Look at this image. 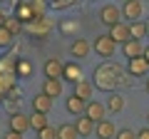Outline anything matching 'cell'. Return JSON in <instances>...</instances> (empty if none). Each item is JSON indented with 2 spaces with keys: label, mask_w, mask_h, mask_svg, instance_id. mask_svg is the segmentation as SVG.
<instances>
[{
  "label": "cell",
  "mask_w": 149,
  "mask_h": 139,
  "mask_svg": "<svg viewBox=\"0 0 149 139\" xmlns=\"http://www.w3.org/2000/svg\"><path fill=\"white\" fill-rule=\"evenodd\" d=\"M3 25H5L8 30L15 35V32H20V17H17V20H13V17H5V22H3Z\"/></svg>",
  "instance_id": "obj_25"
},
{
  "label": "cell",
  "mask_w": 149,
  "mask_h": 139,
  "mask_svg": "<svg viewBox=\"0 0 149 139\" xmlns=\"http://www.w3.org/2000/svg\"><path fill=\"white\" fill-rule=\"evenodd\" d=\"M45 77H62V62L57 57H50L45 62Z\"/></svg>",
  "instance_id": "obj_15"
},
{
  "label": "cell",
  "mask_w": 149,
  "mask_h": 139,
  "mask_svg": "<svg viewBox=\"0 0 149 139\" xmlns=\"http://www.w3.org/2000/svg\"><path fill=\"white\" fill-rule=\"evenodd\" d=\"M109 112H122V107H124V99L119 95H109L107 97V104H104Z\"/></svg>",
  "instance_id": "obj_21"
},
{
  "label": "cell",
  "mask_w": 149,
  "mask_h": 139,
  "mask_svg": "<svg viewBox=\"0 0 149 139\" xmlns=\"http://www.w3.org/2000/svg\"><path fill=\"white\" fill-rule=\"evenodd\" d=\"M5 139H22V134H20V132H15V129H10V132L5 134Z\"/></svg>",
  "instance_id": "obj_27"
},
{
  "label": "cell",
  "mask_w": 149,
  "mask_h": 139,
  "mask_svg": "<svg viewBox=\"0 0 149 139\" xmlns=\"http://www.w3.org/2000/svg\"><path fill=\"white\" fill-rule=\"evenodd\" d=\"M17 75L20 77H30L32 75V65L27 62V60H20V62H17Z\"/></svg>",
  "instance_id": "obj_24"
},
{
  "label": "cell",
  "mask_w": 149,
  "mask_h": 139,
  "mask_svg": "<svg viewBox=\"0 0 149 139\" xmlns=\"http://www.w3.org/2000/svg\"><path fill=\"white\" fill-rule=\"evenodd\" d=\"M3 22H5V15H3V13H0V25H3Z\"/></svg>",
  "instance_id": "obj_30"
},
{
  "label": "cell",
  "mask_w": 149,
  "mask_h": 139,
  "mask_svg": "<svg viewBox=\"0 0 149 139\" xmlns=\"http://www.w3.org/2000/svg\"><path fill=\"white\" fill-rule=\"evenodd\" d=\"M13 38H15V35H13L5 25H0V47H10V45H13Z\"/></svg>",
  "instance_id": "obj_22"
},
{
  "label": "cell",
  "mask_w": 149,
  "mask_h": 139,
  "mask_svg": "<svg viewBox=\"0 0 149 139\" xmlns=\"http://www.w3.org/2000/svg\"><path fill=\"white\" fill-rule=\"evenodd\" d=\"M62 80H67V82H77V80H82V72H80V65L77 62H70V65H62Z\"/></svg>",
  "instance_id": "obj_12"
},
{
  "label": "cell",
  "mask_w": 149,
  "mask_h": 139,
  "mask_svg": "<svg viewBox=\"0 0 149 139\" xmlns=\"http://www.w3.org/2000/svg\"><path fill=\"white\" fill-rule=\"evenodd\" d=\"M142 55H144V60L149 62V47H144V52H142Z\"/></svg>",
  "instance_id": "obj_29"
},
{
  "label": "cell",
  "mask_w": 149,
  "mask_h": 139,
  "mask_svg": "<svg viewBox=\"0 0 149 139\" xmlns=\"http://www.w3.org/2000/svg\"><path fill=\"white\" fill-rule=\"evenodd\" d=\"M114 47H117V42H114L109 35H100V38H95V42H92V50H95L100 57H112V55H114Z\"/></svg>",
  "instance_id": "obj_1"
},
{
  "label": "cell",
  "mask_w": 149,
  "mask_h": 139,
  "mask_svg": "<svg viewBox=\"0 0 149 139\" xmlns=\"http://www.w3.org/2000/svg\"><path fill=\"white\" fill-rule=\"evenodd\" d=\"M122 50H124V57H137V55L144 52L142 40H137V38H129L127 42H122Z\"/></svg>",
  "instance_id": "obj_11"
},
{
  "label": "cell",
  "mask_w": 149,
  "mask_h": 139,
  "mask_svg": "<svg viewBox=\"0 0 149 139\" xmlns=\"http://www.w3.org/2000/svg\"><path fill=\"white\" fill-rule=\"evenodd\" d=\"M80 134H77V129H74V124H60L57 127V139H77Z\"/></svg>",
  "instance_id": "obj_19"
},
{
  "label": "cell",
  "mask_w": 149,
  "mask_h": 139,
  "mask_svg": "<svg viewBox=\"0 0 149 139\" xmlns=\"http://www.w3.org/2000/svg\"><path fill=\"white\" fill-rule=\"evenodd\" d=\"M65 107H67L70 114H82V112H85V99H80L77 95H72V97H67Z\"/></svg>",
  "instance_id": "obj_16"
},
{
  "label": "cell",
  "mask_w": 149,
  "mask_h": 139,
  "mask_svg": "<svg viewBox=\"0 0 149 139\" xmlns=\"http://www.w3.org/2000/svg\"><path fill=\"white\" fill-rule=\"evenodd\" d=\"M42 92L47 97H60V95H62V82H60V77H47Z\"/></svg>",
  "instance_id": "obj_14"
},
{
  "label": "cell",
  "mask_w": 149,
  "mask_h": 139,
  "mask_svg": "<svg viewBox=\"0 0 149 139\" xmlns=\"http://www.w3.org/2000/svg\"><path fill=\"white\" fill-rule=\"evenodd\" d=\"M109 38L114 40V42H127L132 35H129V25L127 22H114V25H109Z\"/></svg>",
  "instance_id": "obj_7"
},
{
  "label": "cell",
  "mask_w": 149,
  "mask_h": 139,
  "mask_svg": "<svg viewBox=\"0 0 149 139\" xmlns=\"http://www.w3.org/2000/svg\"><path fill=\"white\" fill-rule=\"evenodd\" d=\"M147 72H149V62L144 60V55L129 57V75H134V77H144Z\"/></svg>",
  "instance_id": "obj_5"
},
{
  "label": "cell",
  "mask_w": 149,
  "mask_h": 139,
  "mask_svg": "<svg viewBox=\"0 0 149 139\" xmlns=\"http://www.w3.org/2000/svg\"><path fill=\"white\" fill-rule=\"evenodd\" d=\"M0 3H3V0H0Z\"/></svg>",
  "instance_id": "obj_33"
},
{
  "label": "cell",
  "mask_w": 149,
  "mask_h": 139,
  "mask_svg": "<svg viewBox=\"0 0 149 139\" xmlns=\"http://www.w3.org/2000/svg\"><path fill=\"white\" fill-rule=\"evenodd\" d=\"M100 20L104 22V25H114V22H119V8L104 5V8L100 10Z\"/></svg>",
  "instance_id": "obj_10"
},
{
  "label": "cell",
  "mask_w": 149,
  "mask_h": 139,
  "mask_svg": "<svg viewBox=\"0 0 149 139\" xmlns=\"http://www.w3.org/2000/svg\"><path fill=\"white\" fill-rule=\"evenodd\" d=\"M74 95L87 102L92 97V85H90V82H85V80H77V82H74Z\"/></svg>",
  "instance_id": "obj_18"
},
{
  "label": "cell",
  "mask_w": 149,
  "mask_h": 139,
  "mask_svg": "<svg viewBox=\"0 0 149 139\" xmlns=\"http://www.w3.org/2000/svg\"><path fill=\"white\" fill-rule=\"evenodd\" d=\"M147 92H149V80H147Z\"/></svg>",
  "instance_id": "obj_31"
},
{
  "label": "cell",
  "mask_w": 149,
  "mask_h": 139,
  "mask_svg": "<svg viewBox=\"0 0 149 139\" xmlns=\"http://www.w3.org/2000/svg\"><path fill=\"white\" fill-rule=\"evenodd\" d=\"M137 139H149V127H147V129H139V132H137Z\"/></svg>",
  "instance_id": "obj_28"
},
{
  "label": "cell",
  "mask_w": 149,
  "mask_h": 139,
  "mask_svg": "<svg viewBox=\"0 0 149 139\" xmlns=\"http://www.w3.org/2000/svg\"><path fill=\"white\" fill-rule=\"evenodd\" d=\"M85 114L92 119V122H100V119H104L107 107L102 104V102H92V99H87V102H85Z\"/></svg>",
  "instance_id": "obj_3"
},
{
  "label": "cell",
  "mask_w": 149,
  "mask_h": 139,
  "mask_svg": "<svg viewBox=\"0 0 149 139\" xmlns=\"http://www.w3.org/2000/svg\"><path fill=\"white\" fill-rule=\"evenodd\" d=\"M147 32H149V22H144L142 17L129 22V35H132V38L142 40V38H147Z\"/></svg>",
  "instance_id": "obj_13"
},
{
  "label": "cell",
  "mask_w": 149,
  "mask_h": 139,
  "mask_svg": "<svg viewBox=\"0 0 149 139\" xmlns=\"http://www.w3.org/2000/svg\"><path fill=\"white\" fill-rule=\"evenodd\" d=\"M27 119H30V127L35 129V132H37V129H42L45 124H47V114H45V112H32Z\"/></svg>",
  "instance_id": "obj_20"
},
{
  "label": "cell",
  "mask_w": 149,
  "mask_h": 139,
  "mask_svg": "<svg viewBox=\"0 0 149 139\" xmlns=\"http://www.w3.org/2000/svg\"><path fill=\"white\" fill-rule=\"evenodd\" d=\"M37 139H57V129L45 124L42 129H37Z\"/></svg>",
  "instance_id": "obj_23"
},
{
  "label": "cell",
  "mask_w": 149,
  "mask_h": 139,
  "mask_svg": "<svg viewBox=\"0 0 149 139\" xmlns=\"http://www.w3.org/2000/svg\"><path fill=\"white\" fill-rule=\"evenodd\" d=\"M144 13V5H142V0H124V5H122V15L129 17V20H139Z\"/></svg>",
  "instance_id": "obj_2"
},
{
  "label": "cell",
  "mask_w": 149,
  "mask_h": 139,
  "mask_svg": "<svg viewBox=\"0 0 149 139\" xmlns=\"http://www.w3.org/2000/svg\"><path fill=\"white\" fill-rule=\"evenodd\" d=\"M90 50H92V45L87 42V40H82V38H77L72 42V55H74V57H87Z\"/></svg>",
  "instance_id": "obj_17"
},
{
  "label": "cell",
  "mask_w": 149,
  "mask_h": 139,
  "mask_svg": "<svg viewBox=\"0 0 149 139\" xmlns=\"http://www.w3.org/2000/svg\"><path fill=\"white\" fill-rule=\"evenodd\" d=\"M114 139H137V132H132V129H119V134L114 132Z\"/></svg>",
  "instance_id": "obj_26"
},
{
  "label": "cell",
  "mask_w": 149,
  "mask_h": 139,
  "mask_svg": "<svg viewBox=\"0 0 149 139\" xmlns=\"http://www.w3.org/2000/svg\"><path fill=\"white\" fill-rule=\"evenodd\" d=\"M10 129H15V132L25 134L27 129H30V119H27V114H22V112H13V114H10Z\"/></svg>",
  "instance_id": "obj_8"
},
{
  "label": "cell",
  "mask_w": 149,
  "mask_h": 139,
  "mask_svg": "<svg viewBox=\"0 0 149 139\" xmlns=\"http://www.w3.org/2000/svg\"><path fill=\"white\" fill-rule=\"evenodd\" d=\"M147 119H149V114H147Z\"/></svg>",
  "instance_id": "obj_32"
},
{
  "label": "cell",
  "mask_w": 149,
  "mask_h": 139,
  "mask_svg": "<svg viewBox=\"0 0 149 139\" xmlns=\"http://www.w3.org/2000/svg\"><path fill=\"white\" fill-rule=\"evenodd\" d=\"M114 124L109 122V119H100V122H95V137L97 139H114Z\"/></svg>",
  "instance_id": "obj_6"
},
{
  "label": "cell",
  "mask_w": 149,
  "mask_h": 139,
  "mask_svg": "<svg viewBox=\"0 0 149 139\" xmlns=\"http://www.w3.org/2000/svg\"><path fill=\"white\" fill-rule=\"evenodd\" d=\"M52 109V97H47L45 92H40L37 97H32V112H45L47 114Z\"/></svg>",
  "instance_id": "obj_9"
},
{
  "label": "cell",
  "mask_w": 149,
  "mask_h": 139,
  "mask_svg": "<svg viewBox=\"0 0 149 139\" xmlns=\"http://www.w3.org/2000/svg\"><path fill=\"white\" fill-rule=\"evenodd\" d=\"M74 129H77V134H80V137H92V134H95V122H92V119L82 112V114H77Z\"/></svg>",
  "instance_id": "obj_4"
}]
</instances>
